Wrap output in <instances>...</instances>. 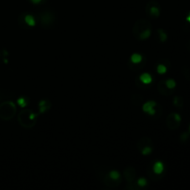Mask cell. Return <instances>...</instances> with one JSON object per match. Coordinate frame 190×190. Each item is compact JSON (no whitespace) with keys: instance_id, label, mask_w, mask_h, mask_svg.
Here are the masks:
<instances>
[{"instance_id":"obj_1","label":"cell","mask_w":190,"mask_h":190,"mask_svg":"<svg viewBox=\"0 0 190 190\" xmlns=\"http://www.w3.org/2000/svg\"><path fill=\"white\" fill-rule=\"evenodd\" d=\"M132 33L135 38L137 40H146L148 39L152 33V25L148 20H138L133 26Z\"/></svg>"},{"instance_id":"obj_2","label":"cell","mask_w":190,"mask_h":190,"mask_svg":"<svg viewBox=\"0 0 190 190\" xmlns=\"http://www.w3.org/2000/svg\"><path fill=\"white\" fill-rule=\"evenodd\" d=\"M37 115L30 109H22L18 115V122L24 128H32L36 124Z\"/></svg>"},{"instance_id":"obj_3","label":"cell","mask_w":190,"mask_h":190,"mask_svg":"<svg viewBox=\"0 0 190 190\" xmlns=\"http://www.w3.org/2000/svg\"><path fill=\"white\" fill-rule=\"evenodd\" d=\"M17 111V107L13 101L6 100L0 103V119L4 121L11 120Z\"/></svg>"},{"instance_id":"obj_4","label":"cell","mask_w":190,"mask_h":190,"mask_svg":"<svg viewBox=\"0 0 190 190\" xmlns=\"http://www.w3.org/2000/svg\"><path fill=\"white\" fill-rule=\"evenodd\" d=\"M37 20L43 28H51L57 21V16L53 11L45 10L37 16Z\"/></svg>"},{"instance_id":"obj_5","label":"cell","mask_w":190,"mask_h":190,"mask_svg":"<svg viewBox=\"0 0 190 190\" xmlns=\"http://www.w3.org/2000/svg\"><path fill=\"white\" fill-rule=\"evenodd\" d=\"M137 148L143 155H149L153 150V142L149 137H142L137 143Z\"/></svg>"},{"instance_id":"obj_6","label":"cell","mask_w":190,"mask_h":190,"mask_svg":"<svg viewBox=\"0 0 190 190\" xmlns=\"http://www.w3.org/2000/svg\"><path fill=\"white\" fill-rule=\"evenodd\" d=\"M19 24L23 28H32L36 24V19L30 13H22L19 17Z\"/></svg>"},{"instance_id":"obj_7","label":"cell","mask_w":190,"mask_h":190,"mask_svg":"<svg viewBox=\"0 0 190 190\" xmlns=\"http://www.w3.org/2000/svg\"><path fill=\"white\" fill-rule=\"evenodd\" d=\"M146 14L149 15V18L151 19H157L160 15V7L158 3L156 2H149L146 7Z\"/></svg>"},{"instance_id":"obj_8","label":"cell","mask_w":190,"mask_h":190,"mask_svg":"<svg viewBox=\"0 0 190 190\" xmlns=\"http://www.w3.org/2000/svg\"><path fill=\"white\" fill-rule=\"evenodd\" d=\"M181 121H182V118L178 113H171L166 119V123L168 128H170L171 130H174L180 125Z\"/></svg>"},{"instance_id":"obj_9","label":"cell","mask_w":190,"mask_h":190,"mask_svg":"<svg viewBox=\"0 0 190 190\" xmlns=\"http://www.w3.org/2000/svg\"><path fill=\"white\" fill-rule=\"evenodd\" d=\"M158 103H156L155 101H148L146 103H145V104L143 105V110L145 112H146V113H149L150 116H155L157 115V111H158Z\"/></svg>"},{"instance_id":"obj_10","label":"cell","mask_w":190,"mask_h":190,"mask_svg":"<svg viewBox=\"0 0 190 190\" xmlns=\"http://www.w3.org/2000/svg\"><path fill=\"white\" fill-rule=\"evenodd\" d=\"M123 174H124V178L127 181L128 184L134 183L135 177H136V171L134 167L132 166H128L124 169L123 171Z\"/></svg>"},{"instance_id":"obj_11","label":"cell","mask_w":190,"mask_h":190,"mask_svg":"<svg viewBox=\"0 0 190 190\" xmlns=\"http://www.w3.org/2000/svg\"><path fill=\"white\" fill-rule=\"evenodd\" d=\"M130 60H131V64H132V68L133 67H135V66H137L138 67V69H139V70H141V67H139V65L140 66H143L144 67V63H145V59H144V58L140 55V54H138V53H134L132 56H131V58H130Z\"/></svg>"},{"instance_id":"obj_12","label":"cell","mask_w":190,"mask_h":190,"mask_svg":"<svg viewBox=\"0 0 190 190\" xmlns=\"http://www.w3.org/2000/svg\"><path fill=\"white\" fill-rule=\"evenodd\" d=\"M50 108H51V103L48 100H41L38 104V109H39L38 114L45 113L47 110L50 109Z\"/></svg>"},{"instance_id":"obj_13","label":"cell","mask_w":190,"mask_h":190,"mask_svg":"<svg viewBox=\"0 0 190 190\" xmlns=\"http://www.w3.org/2000/svg\"><path fill=\"white\" fill-rule=\"evenodd\" d=\"M137 79L140 81L141 84H143L145 85H149L152 82V76L148 72H145V73H142L139 76V78H137Z\"/></svg>"},{"instance_id":"obj_14","label":"cell","mask_w":190,"mask_h":190,"mask_svg":"<svg viewBox=\"0 0 190 190\" xmlns=\"http://www.w3.org/2000/svg\"><path fill=\"white\" fill-rule=\"evenodd\" d=\"M152 170H153L154 174H156V175H160L162 172H163V171H164L163 163L161 161H156V162L154 163Z\"/></svg>"},{"instance_id":"obj_15","label":"cell","mask_w":190,"mask_h":190,"mask_svg":"<svg viewBox=\"0 0 190 190\" xmlns=\"http://www.w3.org/2000/svg\"><path fill=\"white\" fill-rule=\"evenodd\" d=\"M158 89H159L160 93H161L162 95H170V93H171V89H169L167 87L166 84H165V82H164V81L160 82L159 86H158Z\"/></svg>"},{"instance_id":"obj_16","label":"cell","mask_w":190,"mask_h":190,"mask_svg":"<svg viewBox=\"0 0 190 190\" xmlns=\"http://www.w3.org/2000/svg\"><path fill=\"white\" fill-rule=\"evenodd\" d=\"M109 175V177L112 180H115V181H122V178H121L120 175V172H117L116 170H111L109 174H107Z\"/></svg>"},{"instance_id":"obj_17","label":"cell","mask_w":190,"mask_h":190,"mask_svg":"<svg viewBox=\"0 0 190 190\" xmlns=\"http://www.w3.org/2000/svg\"><path fill=\"white\" fill-rule=\"evenodd\" d=\"M157 32H158V34H159V37H160V42L164 43V42H165V41L167 40V38H168L167 33H166L165 32H164L162 29H158Z\"/></svg>"},{"instance_id":"obj_18","label":"cell","mask_w":190,"mask_h":190,"mask_svg":"<svg viewBox=\"0 0 190 190\" xmlns=\"http://www.w3.org/2000/svg\"><path fill=\"white\" fill-rule=\"evenodd\" d=\"M174 104L177 108H182L184 106V99L180 97H175L174 98Z\"/></svg>"},{"instance_id":"obj_19","label":"cell","mask_w":190,"mask_h":190,"mask_svg":"<svg viewBox=\"0 0 190 190\" xmlns=\"http://www.w3.org/2000/svg\"><path fill=\"white\" fill-rule=\"evenodd\" d=\"M164 82H165V84H166V86H167V87H168L169 89L172 90V89L175 88V86H176V82H175L174 79H168V80L164 81Z\"/></svg>"},{"instance_id":"obj_20","label":"cell","mask_w":190,"mask_h":190,"mask_svg":"<svg viewBox=\"0 0 190 190\" xmlns=\"http://www.w3.org/2000/svg\"><path fill=\"white\" fill-rule=\"evenodd\" d=\"M135 184H136V189H138V188H140V187H143V186H146L148 182H146V180L145 178L141 177V178H139V179L137 180V182H136Z\"/></svg>"},{"instance_id":"obj_21","label":"cell","mask_w":190,"mask_h":190,"mask_svg":"<svg viewBox=\"0 0 190 190\" xmlns=\"http://www.w3.org/2000/svg\"><path fill=\"white\" fill-rule=\"evenodd\" d=\"M157 72L160 73V74H164L166 73L167 72V66H165L164 64H158L157 66Z\"/></svg>"},{"instance_id":"obj_22","label":"cell","mask_w":190,"mask_h":190,"mask_svg":"<svg viewBox=\"0 0 190 190\" xmlns=\"http://www.w3.org/2000/svg\"><path fill=\"white\" fill-rule=\"evenodd\" d=\"M18 104L21 108H25L26 106H28V104H29L28 98H19L18 99Z\"/></svg>"},{"instance_id":"obj_23","label":"cell","mask_w":190,"mask_h":190,"mask_svg":"<svg viewBox=\"0 0 190 190\" xmlns=\"http://www.w3.org/2000/svg\"><path fill=\"white\" fill-rule=\"evenodd\" d=\"M29 1L33 5H41L42 3L45 2V0H29Z\"/></svg>"},{"instance_id":"obj_24","label":"cell","mask_w":190,"mask_h":190,"mask_svg":"<svg viewBox=\"0 0 190 190\" xmlns=\"http://www.w3.org/2000/svg\"><path fill=\"white\" fill-rule=\"evenodd\" d=\"M188 136H189V135L187 133L183 134L182 135H181V140H182V141H186L187 138H188Z\"/></svg>"},{"instance_id":"obj_25","label":"cell","mask_w":190,"mask_h":190,"mask_svg":"<svg viewBox=\"0 0 190 190\" xmlns=\"http://www.w3.org/2000/svg\"><path fill=\"white\" fill-rule=\"evenodd\" d=\"M186 21H188V22L190 23V12H189V14L186 16Z\"/></svg>"},{"instance_id":"obj_26","label":"cell","mask_w":190,"mask_h":190,"mask_svg":"<svg viewBox=\"0 0 190 190\" xmlns=\"http://www.w3.org/2000/svg\"><path fill=\"white\" fill-rule=\"evenodd\" d=\"M188 131H189V133H190V124H189V126H188Z\"/></svg>"}]
</instances>
